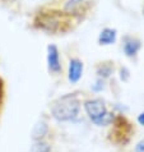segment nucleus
Here are the masks:
<instances>
[{
    "label": "nucleus",
    "instance_id": "obj_1",
    "mask_svg": "<svg viewBox=\"0 0 144 152\" xmlns=\"http://www.w3.org/2000/svg\"><path fill=\"white\" fill-rule=\"evenodd\" d=\"M80 110V101L75 95H64L55 101L51 114L57 121H71L77 119Z\"/></svg>",
    "mask_w": 144,
    "mask_h": 152
},
{
    "label": "nucleus",
    "instance_id": "obj_2",
    "mask_svg": "<svg viewBox=\"0 0 144 152\" xmlns=\"http://www.w3.org/2000/svg\"><path fill=\"white\" fill-rule=\"evenodd\" d=\"M83 107L93 124L108 113L105 101L102 99H91V100L84 101Z\"/></svg>",
    "mask_w": 144,
    "mask_h": 152
},
{
    "label": "nucleus",
    "instance_id": "obj_3",
    "mask_svg": "<svg viewBox=\"0 0 144 152\" xmlns=\"http://www.w3.org/2000/svg\"><path fill=\"white\" fill-rule=\"evenodd\" d=\"M47 66L51 73H60L61 72V64H60V54L55 45L47 46Z\"/></svg>",
    "mask_w": 144,
    "mask_h": 152
},
{
    "label": "nucleus",
    "instance_id": "obj_4",
    "mask_svg": "<svg viewBox=\"0 0 144 152\" xmlns=\"http://www.w3.org/2000/svg\"><path fill=\"white\" fill-rule=\"evenodd\" d=\"M83 69L84 65L82 60L79 59H71L69 61V66H68V79L70 83H78L83 75Z\"/></svg>",
    "mask_w": 144,
    "mask_h": 152
},
{
    "label": "nucleus",
    "instance_id": "obj_5",
    "mask_svg": "<svg viewBox=\"0 0 144 152\" xmlns=\"http://www.w3.org/2000/svg\"><path fill=\"white\" fill-rule=\"evenodd\" d=\"M142 48V42L138 39H134V37H125L124 39V44H122V50H124V54L129 58H133L138 54V51Z\"/></svg>",
    "mask_w": 144,
    "mask_h": 152
},
{
    "label": "nucleus",
    "instance_id": "obj_6",
    "mask_svg": "<svg viewBox=\"0 0 144 152\" xmlns=\"http://www.w3.org/2000/svg\"><path fill=\"white\" fill-rule=\"evenodd\" d=\"M49 124L45 120H39L37 123L33 125V128L31 130V138L33 142L37 141H44L45 137L49 134Z\"/></svg>",
    "mask_w": 144,
    "mask_h": 152
},
{
    "label": "nucleus",
    "instance_id": "obj_7",
    "mask_svg": "<svg viewBox=\"0 0 144 152\" xmlns=\"http://www.w3.org/2000/svg\"><path fill=\"white\" fill-rule=\"evenodd\" d=\"M116 37H117V32L115 28H103L100 32L98 42L100 45H103V46L112 45L116 42Z\"/></svg>",
    "mask_w": 144,
    "mask_h": 152
},
{
    "label": "nucleus",
    "instance_id": "obj_8",
    "mask_svg": "<svg viewBox=\"0 0 144 152\" xmlns=\"http://www.w3.org/2000/svg\"><path fill=\"white\" fill-rule=\"evenodd\" d=\"M29 152H51V146L45 139L44 141H37L32 143Z\"/></svg>",
    "mask_w": 144,
    "mask_h": 152
},
{
    "label": "nucleus",
    "instance_id": "obj_9",
    "mask_svg": "<svg viewBox=\"0 0 144 152\" xmlns=\"http://www.w3.org/2000/svg\"><path fill=\"white\" fill-rule=\"evenodd\" d=\"M112 72H113V66L111 64H106L105 63V64H101L97 68V75H98V78L105 81L106 78H108L112 74Z\"/></svg>",
    "mask_w": 144,
    "mask_h": 152
},
{
    "label": "nucleus",
    "instance_id": "obj_10",
    "mask_svg": "<svg viewBox=\"0 0 144 152\" xmlns=\"http://www.w3.org/2000/svg\"><path fill=\"white\" fill-rule=\"evenodd\" d=\"M82 1L83 0H68V1L65 3L64 10L66 12V13H73L80 4H82Z\"/></svg>",
    "mask_w": 144,
    "mask_h": 152
},
{
    "label": "nucleus",
    "instance_id": "obj_11",
    "mask_svg": "<svg viewBox=\"0 0 144 152\" xmlns=\"http://www.w3.org/2000/svg\"><path fill=\"white\" fill-rule=\"evenodd\" d=\"M91 88H92V91H95V92L103 91V88H105V81H103V79H101V78H97L95 84H92Z\"/></svg>",
    "mask_w": 144,
    "mask_h": 152
},
{
    "label": "nucleus",
    "instance_id": "obj_12",
    "mask_svg": "<svg viewBox=\"0 0 144 152\" xmlns=\"http://www.w3.org/2000/svg\"><path fill=\"white\" fill-rule=\"evenodd\" d=\"M119 73H120V79L122 82H126L130 78V72H129V69L126 68V66H121Z\"/></svg>",
    "mask_w": 144,
    "mask_h": 152
},
{
    "label": "nucleus",
    "instance_id": "obj_13",
    "mask_svg": "<svg viewBox=\"0 0 144 152\" xmlns=\"http://www.w3.org/2000/svg\"><path fill=\"white\" fill-rule=\"evenodd\" d=\"M135 152H144V139L139 141L135 146Z\"/></svg>",
    "mask_w": 144,
    "mask_h": 152
},
{
    "label": "nucleus",
    "instance_id": "obj_14",
    "mask_svg": "<svg viewBox=\"0 0 144 152\" xmlns=\"http://www.w3.org/2000/svg\"><path fill=\"white\" fill-rule=\"evenodd\" d=\"M138 123L144 126V113L139 114V116H138Z\"/></svg>",
    "mask_w": 144,
    "mask_h": 152
},
{
    "label": "nucleus",
    "instance_id": "obj_15",
    "mask_svg": "<svg viewBox=\"0 0 144 152\" xmlns=\"http://www.w3.org/2000/svg\"><path fill=\"white\" fill-rule=\"evenodd\" d=\"M0 94H1V84H0ZM0 96H1V95H0Z\"/></svg>",
    "mask_w": 144,
    "mask_h": 152
},
{
    "label": "nucleus",
    "instance_id": "obj_16",
    "mask_svg": "<svg viewBox=\"0 0 144 152\" xmlns=\"http://www.w3.org/2000/svg\"><path fill=\"white\" fill-rule=\"evenodd\" d=\"M143 15H144V9H143Z\"/></svg>",
    "mask_w": 144,
    "mask_h": 152
}]
</instances>
